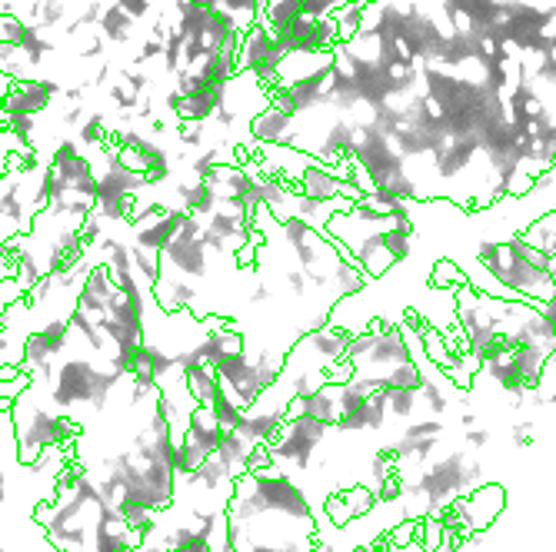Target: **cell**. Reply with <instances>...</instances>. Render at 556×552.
<instances>
[{"label":"cell","instance_id":"obj_1","mask_svg":"<svg viewBox=\"0 0 556 552\" xmlns=\"http://www.w3.org/2000/svg\"><path fill=\"white\" fill-rule=\"evenodd\" d=\"M44 389L31 386L24 396L10 403V426H14L17 463L31 469L44 449H74L80 443L84 426L67 413H57L54 406L44 403Z\"/></svg>","mask_w":556,"mask_h":552},{"label":"cell","instance_id":"obj_2","mask_svg":"<svg viewBox=\"0 0 556 552\" xmlns=\"http://www.w3.org/2000/svg\"><path fill=\"white\" fill-rule=\"evenodd\" d=\"M337 426H323L316 419H284L280 433L267 443V452H270V466H277L284 476H300V473H310L316 459V449L327 443V436L333 433Z\"/></svg>","mask_w":556,"mask_h":552},{"label":"cell","instance_id":"obj_3","mask_svg":"<svg viewBox=\"0 0 556 552\" xmlns=\"http://www.w3.org/2000/svg\"><path fill=\"white\" fill-rule=\"evenodd\" d=\"M74 340V329L67 316H47L27 333L24 353H20V370L33 379L37 389H47L50 376L57 370V359L67 353V346Z\"/></svg>","mask_w":556,"mask_h":552},{"label":"cell","instance_id":"obj_4","mask_svg":"<svg viewBox=\"0 0 556 552\" xmlns=\"http://www.w3.org/2000/svg\"><path fill=\"white\" fill-rule=\"evenodd\" d=\"M164 276H180V280H207L210 276V250L203 243V223L196 216H187L180 233L170 239L164 253Z\"/></svg>","mask_w":556,"mask_h":552},{"label":"cell","instance_id":"obj_5","mask_svg":"<svg viewBox=\"0 0 556 552\" xmlns=\"http://www.w3.org/2000/svg\"><path fill=\"white\" fill-rule=\"evenodd\" d=\"M190 213L187 210H177V207H160L157 213L150 216H144V220H137L130 230V243H134L137 250H147V253H164L167 246H170V239L180 233L183 220H187Z\"/></svg>","mask_w":556,"mask_h":552},{"label":"cell","instance_id":"obj_6","mask_svg":"<svg viewBox=\"0 0 556 552\" xmlns=\"http://www.w3.org/2000/svg\"><path fill=\"white\" fill-rule=\"evenodd\" d=\"M117 290H121V286L110 280V273H107L100 263H91L87 276H84V286H80V293H77V310L91 313L93 320H104V316L110 313V306H114Z\"/></svg>","mask_w":556,"mask_h":552},{"label":"cell","instance_id":"obj_7","mask_svg":"<svg viewBox=\"0 0 556 552\" xmlns=\"http://www.w3.org/2000/svg\"><path fill=\"white\" fill-rule=\"evenodd\" d=\"M224 433L226 429L217 423V416L210 413V406H196L190 423H187V429H183V439L194 443L196 449H203L207 456H213L217 446H220V439H224Z\"/></svg>","mask_w":556,"mask_h":552},{"label":"cell","instance_id":"obj_8","mask_svg":"<svg viewBox=\"0 0 556 552\" xmlns=\"http://www.w3.org/2000/svg\"><path fill=\"white\" fill-rule=\"evenodd\" d=\"M256 443H250L247 436H240L237 429H230V433H224V439H220V446H217V459L233 473V476H243V473H250L254 469V456H256Z\"/></svg>","mask_w":556,"mask_h":552},{"label":"cell","instance_id":"obj_9","mask_svg":"<svg viewBox=\"0 0 556 552\" xmlns=\"http://www.w3.org/2000/svg\"><path fill=\"white\" fill-rule=\"evenodd\" d=\"M366 283H370V276L363 273V267L350 253H343L340 260H337V267H333V280H330L333 297H337V299L360 297L363 290H366Z\"/></svg>","mask_w":556,"mask_h":552},{"label":"cell","instance_id":"obj_10","mask_svg":"<svg viewBox=\"0 0 556 552\" xmlns=\"http://www.w3.org/2000/svg\"><path fill=\"white\" fill-rule=\"evenodd\" d=\"M340 389L343 386H320L316 393L310 396H300L303 400V416L307 419H316V423H323V426H337V419H340Z\"/></svg>","mask_w":556,"mask_h":552},{"label":"cell","instance_id":"obj_11","mask_svg":"<svg viewBox=\"0 0 556 552\" xmlns=\"http://www.w3.org/2000/svg\"><path fill=\"white\" fill-rule=\"evenodd\" d=\"M183 386L190 393V400L196 406H210L220 393V379H217V370L207 366V363H196L190 370H183Z\"/></svg>","mask_w":556,"mask_h":552},{"label":"cell","instance_id":"obj_12","mask_svg":"<svg viewBox=\"0 0 556 552\" xmlns=\"http://www.w3.org/2000/svg\"><path fill=\"white\" fill-rule=\"evenodd\" d=\"M520 237L543 256H556V207L546 210L543 216H536L533 223H526L520 230Z\"/></svg>","mask_w":556,"mask_h":552},{"label":"cell","instance_id":"obj_13","mask_svg":"<svg viewBox=\"0 0 556 552\" xmlns=\"http://www.w3.org/2000/svg\"><path fill=\"white\" fill-rule=\"evenodd\" d=\"M463 286H470L466 269L453 260V256H440L430 269V290H443V293H460Z\"/></svg>","mask_w":556,"mask_h":552},{"label":"cell","instance_id":"obj_14","mask_svg":"<svg viewBox=\"0 0 556 552\" xmlns=\"http://www.w3.org/2000/svg\"><path fill=\"white\" fill-rule=\"evenodd\" d=\"M340 496H343V503H346V509H350L353 519H366V516L380 506L376 493L370 489V486H363V482H350V486H343Z\"/></svg>","mask_w":556,"mask_h":552},{"label":"cell","instance_id":"obj_15","mask_svg":"<svg viewBox=\"0 0 556 552\" xmlns=\"http://www.w3.org/2000/svg\"><path fill=\"white\" fill-rule=\"evenodd\" d=\"M387 409L393 419H413V413L420 409V389H390L387 386Z\"/></svg>","mask_w":556,"mask_h":552},{"label":"cell","instance_id":"obj_16","mask_svg":"<svg viewBox=\"0 0 556 552\" xmlns=\"http://www.w3.org/2000/svg\"><path fill=\"white\" fill-rule=\"evenodd\" d=\"M210 413L217 416V423L224 426L226 433H230V429H237V426H240V416H243V409L233 403L226 393H217V400L210 403Z\"/></svg>","mask_w":556,"mask_h":552},{"label":"cell","instance_id":"obj_17","mask_svg":"<svg viewBox=\"0 0 556 552\" xmlns=\"http://www.w3.org/2000/svg\"><path fill=\"white\" fill-rule=\"evenodd\" d=\"M24 299H27V293H24L14 280H0V326H3V320L10 313V306L24 303Z\"/></svg>","mask_w":556,"mask_h":552},{"label":"cell","instance_id":"obj_18","mask_svg":"<svg viewBox=\"0 0 556 552\" xmlns=\"http://www.w3.org/2000/svg\"><path fill=\"white\" fill-rule=\"evenodd\" d=\"M443 433V423L436 416H426V419H417V423H410L406 426V439H440Z\"/></svg>","mask_w":556,"mask_h":552},{"label":"cell","instance_id":"obj_19","mask_svg":"<svg viewBox=\"0 0 556 552\" xmlns=\"http://www.w3.org/2000/svg\"><path fill=\"white\" fill-rule=\"evenodd\" d=\"M284 290L290 293V297L303 299L307 293H310V280H307V273H303L300 267H290L284 269Z\"/></svg>","mask_w":556,"mask_h":552},{"label":"cell","instance_id":"obj_20","mask_svg":"<svg viewBox=\"0 0 556 552\" xmlns=\"http://www.w3.org/2000/svg\"><path fill=\"white\" fill-rule=\"evenodd\" d=\"M466 443H470V446L473 449H483L486 446V443H490V429H466Z\"/></svg>","mask_w":556,"mask_h":552},{"label":"cell","instance_id":"obj_21","mask_svg":"<svg viewBox=\"0 0 556 552\" xmlns=\"http://www.w3.org/2000/svg\"><path fill=\"white\" fill-rule=\"evenodd\" d=\"M250 303H254V306H260V303H267V299H270V286L263 283V280H260V283H254V290H250Z\"/></svg>","mask_w":556,"mask_h":552},{"label":"cell","instance_id":"obj_22","mask_svg":"<svg viewBox=\"0 0 556 552\" xmlns=\"http://www.w3.org/2000/svg\"><path fill=\"white\" fill-rule=\"evenodd\" d=\"M7 256H10V239H7V237H0V267L7 263Z\"/></svg>","mask_w":556,"mask_h":552},{"label":"cell","instance_id":"obj_23","mask_svg":"<svg viewBox=\"0 0 556 552\" xmlns=\"http://www.w3.org/2000/svg\"><path fill=\"white\" fill-rule=\"evenodd\" d=\"M3 499H7V469L0 463V506H3Z\"/></svg>","mask_w":556,"mask_h":552},{"label":"cell","instance_id":"obj_24","mask_svg":"<svg viewBox=\"0 0 556 552\" xmlns=\"http://www.w3.org/2000/svg\"><path fill=\"white\" fill-rule=\"evenodd\" d=\"M390 552H426L420 546V542H410V546H403V549H390Z\"/></svg>","mask_w":556,"mask_h":552},{"label":"cell","instance_id":"obj_25","mask_svg":"<svg viewBox=\"0 0 556 552\" xmlns=\"http://www.w3.org/2000/svg\"><path fill=\"white\" fill-rule=\"evenodd\" d=\"M353 552H387V549H383V546L376 542V546H357V549H353Z\"/></svg>","mask_w":556,"mask_h":552},{"label":"cell","instance_id":"obj_26","mask_svg":"<svg viewBox=\"0 0 556 552\" xmlns=\"http://www.w3.org/2000/svg\"><path fill=\"white\" fill-rule=\"evenodd\" d=\"M550 273H553V283H556V256H550Z\"/></svg>","mask_w":556,"mask_h":552},{"label":"cell","instance_id":"obj_27","mask_svg":"<svg viewBox=\"0 0 556 552\" xmlns=\"http://www.w3.org/2000/svg\"><path fill=\"white\" fill-rule=\"evenodd\" d=\"M0 552H7V549H0Z\"/></svg>","mask_w":556,"mask_h":552}]
</instances>
